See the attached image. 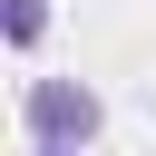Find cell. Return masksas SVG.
<instances>
[{"instance_id": "obj_3", "label": "cell", "mask_w": 156, "mask_h": 156, "mask_svg": "<svg viewBox=\"0 0 156 156\" xmlns=\"http://www.w3.org/2000/svg\"><path fill=\"white\" fill-rule=\"evenodd\" d=\"M29 156H88V146H29Z\"/></svg>"}, {"instance_id": "obj_1", "label": "cell", "mask_w": 156, "mask_h": 156, "mask_svg": "<svg viewBox=\"0 0 156 156\" xmlns=\"http://www.w3.org/2000/svg\"><path fill=\"white\" fill-rule=\"evenodd\" d=\"M20 127H29V146H98L107 98L88 78H29L20 88Z\"/></svg>"}, {"instance_id": "obj_2", "label": "cell", "mask_w": 156, "mask_h": 156, "mask_svg": "<svg viewBox=\"0 0 156 156\" xmlns=\"http://www.w3.org/2000/svg\"><path fill=\"white\" fill-rule=\"evenodd\" d=\"M0 39H10L20 58H29V49L49 39V0H0Z\"/></svg>"}]
</instances>
